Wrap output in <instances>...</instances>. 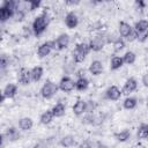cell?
<instances>
[{
  "label": "cell",
  "mask_w": 148,
  "mask_h": 148,
  "mask_svg": "<svg viewBox=\"0 0 148 148\" xmlns=\"http://www.w3.org/2000/svg\"><path fill=\"white\" fill-rule=\"evenodd\" d=\"M47 25H49L47 15H46V12H43L40 15L35 17V20L32 22V32L38 37L46 30Z\"/></svg>",
  "instance_id": "1"
},
{
  "label": "cell",
  "mask_w": 148,
  "mask_h": 148,
  "mask_svg": "<svg viewBox=\"0 0 148 148\" xmlns=\"http://www.w3.org/2000/svg\"><path fill=\"white\" fill-rule=\"evenodd\" d=\"M89 52H90L89 44H87V43H79V44H76L75 49H74L73 52H72L73 61H74L75 64H81V62H83Z\"/></svg>",
  "instance_id": "2"
},
{
  "label": "cell",
  "mask_w": 148,
  "mask_h": 148,
  "mask_svg": "<svg viewBox=\"0 0 148 148\" xmlns=\"http://www.w3.org/2000/svg\"><path fill=\"white\" fill-rule=\"evenodd\" d=\"M58 90H59V86L58 84H56L51 80H46L45 83L43 84L42 89H40V95H42L43 98L50 99V98H52L57 94Z\"/></svg>",
  "instance_id": "3"
},
{
  "label": "cell",
  "mask_w": 148,
  "mask_h": 148,
  "mask_svg": "<svg viewBox=\"0 0 148 148\" xmlns=\"http://www.w3.org/2000/svg\"><path fill=\"white\" fill-rule=\"evenodd\" d=\"M56 49V42L54 40H50V42H45L43 44H40L37 49V54L39 58H44L46 56H49L51 53V51Z\"/></svg>",
  "instance_id": "4"
},
{
  "label": "cell",
  "mask_w": 148,
  "mask_h": 148,
  "mask_svg": "<svg viewBox=\"0 0 148 148\" xmlns=\"http://www.w3.org/2000/svg\"><path fill=\"white\" fill-rule=\"evenodd\" d=\"M58 86H59V89H60L61 91H64V92H69V91H72V90L75 89V81H74L72 77H69V76H64V77H61V80L59 81Z\"/></svg>",
  "instance_id": "5"
},
{
  "label": "cell",
  "mask_w": 148,
  "mask_h": 148,
  "mask_svg": "<svg viewBox=\"0 0 148 148\" xmlns=\"http://www.w3.org/2000/svg\"><path fill=\"white\" fill-rule=\"evenodd\" d=\"M105 43H106V40H105V37H104V36H102V35L95 36V37L89 42L90 51H95V52L101 51V50L104 47Z\"/></svg>",
  "instance_id": "6"
},
{
  "label": "cell",
  "mask_w": 148,
  "mask_h": 148,
  "mask_svg": "<svg viewBox=\"0 0 148 148\" xmlns=\"http://www.w3.org/2000/svg\"><path fill=\"white\" fill-rule=\"evenodd\" d=\"M17 94V86L15 83H8L3 90H2V96H1V102H3L6 98H13Z\"/></svg>",
  "instance_id": "7"
},
{
  "label": "cell",
  "mask_w": 148,
  "mask_h": 148,
  "mask_svg": "<svg viewBox=\"0 0 148 148\" xmlns=\"http://www.w3.org/2000/svg\"><path fill=\"white\" fill-rule=\"evenodd\" d=\"M136 88H138V82H136V80H135L134 77H130V79L126 80V82H125V84H124V87H123V89H121V94L128 96L131 92L135 91Z\"/></svg>",
  "instance_id": "8"
},
{
  "label": "cell",
  "mask_w": 148,
  "mask_h": 148,
  "mask_svg": "<svg viewBox=\"0 0 148 148\" xmlns=\"http://www.w3.org/2000/svg\"><path fill=\"white\" fill-rule=\"evenodd\" d=\"M121 95V90L117 86H110L105 91V97L110 101H118Z\"/></svg>",
  "instance_id": "9"
},
{
  "label": "cell",
  "mask_w": 148,
  "mask_h": 148,
  "mask_svg": "<svg viewBox=\"0 0 148 148\" xmlns=\"http://www.w3.org/2000/svg\"><path fill=\"white\" fill-rule=\"evenodd\" d=\"M54 42H56V49L61 51V50H65L69 45L71 39H69V36L67 34H61L57 37V39Z\"/></svg>",
  "instance_id": "10"
},
{
  "label": "cell",
  "mask_w": 148,
  "mask_h": 148,
  "mask_svg": "<svg viewBox=\"0 0 148 148\" xmlns=\"http://www.w3.org/2000/svg\"><path fill=\"white\" fill-rule=\"evenodd\" d=\"M65 24L68 29H74L77 27L79 24V18H77V15L74 13V12H69L66 14L65 16Z\"/></svg>",
  "instance_id": "11"
},
{
  "label": "cell",
  "mask_w": 148,
  "mask_h": 148,
  "mask_svg": "<svg viewBox=\"0 0 148 148\" xmlns=\"http://www.w3.org/2000/svg\"><path fill=\"white\" fill-rule=\"evenodd\" d=\"M17 81L18 83L23 84V86H27L29 84L32 80H31V73L29 69L27 68H21V71L18 72V75H17Z\"/></svg>",
  "instance_id": "12"
},
{
  "label": "cell",
  "mask_w": 148,
  "mask_h": 148,
  "mask_svg": "<svg viewBox=\"0 0 148 148\" xmlns=\"http://www.w3.org/2000/svg\"><path fill=\"white\" fill-rule=\"evenodd\" d=\"M88 69H89V72H90L91 75L97 76V75L102 74V72H103V64L99 60H94L89 65V68Z\"/></svg>",
  "instance_id": "13"
},
{
  "label": "cell",
  "mask_w": 148,
  "mask_h": 148,
  "mask_svg": "<svg viewBox=\"0 0 148 148\" xmlns=\"http://www.w3.org/2000/svg\"><path fill=\"white\" fill-rule=\"evenodd\" d=\"M86 109H87V102L83 99H77L76 103L73 105V112L75 116H81L86 113Z\"/></svg>",
  "instance_id": "14"
},
{
  "label": "cell",
  "mask_w": 148,
  "mask_h": 148,
  "mask_svg": "<svg viewBox=\"0 0 148 148\" xmlns=\"http://www.w3.org/2000/svg\"><path fill=\"white\" fill-rule=\"evenodd\" d=\"M34 126V121L29 117H23L18 120V128L22 131H29Z\"/></svg>",
  "instance_id": "15"
},
{
  "label": "cell",
  "mask_w": 148,
  "mask_h": 148,
  "mask_svg": "<svg viewBox=\"0 0 148 148\" xmlns=\"http://www.w3.org/2000/svg\"><path fill=\"white\" fill-rule=\"evenodd\" d=\"M89 87V81L86 76H79L77 80L75 81V89H77L79 91H84L87 90Z\"/></svg>",
  "instance_id": "16"
},
{
  "label": "cell",
  "mask_w": 148,
  "mask_h": 148,
  "mask_svg": "<svg viewBox=\"0 0 148 148\" xmlns=\"http://www.w3.org/2000/svg\"><path fill=\"white\" fill-rule=\"evenodd\" d=\"M3 136L6 139H8L9 141H16V140L20 139L21 135H20V132L15 127H9V128H7V131L3 134Z\"/></svg>",
  "instance_id": "17"
},
{
  "label": "cell",
  "mask_w": 148,
  "mask_h": 148,
  "mask_svg": "<svg viewBox=\"0 0 148 148\" xmlns=\"http://www.w3.org/2000/svg\"><path fill=\"white\" fill-rule=\"evenodd\" d=\"M138 35L140 34H145V32H148V21L147 20H140L135 23L134 28H133Z\"/></svg>",
  "instance_id": "18"
},
{
  "label": "cell",
  "mask_w": 148,
  "mask_h": 148,
  "mask_svg": "<svg viewBox=\"0 0 148 148\" xmlns=\"http://www.w3.org/2000/svg\"><path fill=\"white\" fill-rule=\"evenodd\" d=\"M132 31H133V28H132L127 22L121 21V22L119 23V34H120V36H121V37L126 38V37H127Z\"/></svg>",
  "instance_id": "19"
},
{
  "label": "cell",
  "mask_w": 148,
  "mask_h": 148,
  "mask_svg": "<svg viewBox=\"0 0 148 148\" xmlns=\"http://www.w3.org/2000/svg\"><path fill=\"white\" fill-rule=\"evenodd\" d=\"M124 64H125V62H124L123 57L113 56V57L111 58V61H110V68H111L112 71H117V69H119L120 67H123Z\"/></svg>",
  "instance_id": "20"
},
{
  "label": "cell",
  "mask_w": 148,
  "mask_h": 148,
  "mask_svg": "<svg viewBox=\"0 0 148 148\" xmlns=\"http://www.w3.org/2000/svg\"><path fill=\"white\" fill-rule=\"evenodd\" d=\"M30 73H31V80H32L34 82H38V81L42 79L43 74H44V71H43V67H40V66H35L34 68L30 69Z\"/></svg>",
  "instance_id": "21"
},
{
  "label": "cell",
  "mask_w": 148,
  "mask_h": 148,
  "mask_svg": "<svg viewBox=\"0 0 148 148\" xmlns=\"http://www.w3.org/2000/svg\"><path fill=\"white\" fill-rule=\"evenodd\" d=\"M51 110H52V112H53L54 117L59 118V117H62V116L65 114V112H66V105H65L64 103L59 102V103L54 104V105H53V108H52Z\"/></svg>",
  "instance_id": "22"
},
{
  "label": "cell",
  "mask_w": 148,
  "mask_h": 148,
  "mask_svg": "<svg viewBox=\"0 0 148 148\" xmlns=\"http://www.w3.org/2000/svg\"><path fill=\"white\" fill-rule=\"evenodd\" d=\"M13 16H14V13L10 9H8L7 7L1 5V7H0V20H1V22H6L7 20H9Z\"/></svg>",
  "instance_id": "23"
},
{
  "label": "cell",
  "mask_w": 148,
  "mask_h": 148,
  "mask_svg": "<svg viewBox=\"0 0 148 148\" xmlns=\"http://www.w3.org/2000/svg\"><path fill=\"white\" fill-rule=\"evenodd\" d=\"M136 104H138V99L135 97H131V96H127L123 102V106L126 110H133L136 106Z\"/></svg>",
  "instance_id": "24"
},
{
  "label": "cell",
  "mask_w": 148,
  "mask_h": 148,
  "mask_svg": "<svg viewBox=\"0 0 148 148\" xmlns=\"http://www.w3.org/2000/svg\"><path fill=\"white\" fill-rule=\"evenodd\" d=\"M53 118H54V114H53L52 110H46L45 112L42 113L39 120H40V124H43V125H47V124H50V123L53 120Z\"/></svg>",
  "instance_id": "25"
},
{
  "label": "cell",
  "mask_w": 148,
  "mask_h": 148,
  "mask_svg": "<svg viewBox=\"0 0 148 148\" xmlns=\"http://www.w3.org/2000/svg\"><path fill=\"white\" fill-rule=\"evenodd\" d=\"M136 135H138V139L148 140V124H141L138 128Z\"/></svg>",
  "instance_id": "26"
},
{
  "label": "cell",
  "mask_w": 148,
  "mask_h": 148,
  "mask_svg": "<svg viewBox=\"0 0 148 148\" xmlns=\"http://www.w3.org/2000/svg\"><path fill=\"white\" fill-rule=\"evenodd\" d=\"M130 136H131V132L128 130H123V131H120V132H118V133L114 134V139L117 141H119V142L127 141L130 139Z\"/></svg>",
  "instance_id": "27"
},
{
  "label": "cell",
  "mask_w": 148,
  "mask_h": 148,
  "mask_svg": "<svg viewBox=\"0 0 148 148\" xmlns=\"http://www.w3.org/2000/svg\"><path fill=\"white\" fill-rule=\"evenodd\" d=\"M74 145H75V139L73 135H66L60 140V146L62 147H72Z\"/></svg>",
  "instance_id": "28"
},
{
  "label": "cell",
  "mask_w": 148,
  "mask_h": 148,
  "mask_svg": "<svg viewBox=\"0 0 148 148\" xmlns=\"http://www.w3.org/2000/svg\"><path fill=\"white\" fill-rule=\"evenodd\" d=\"M123 59H124V62H125L126 65H132V64L135 62L136 56H135L134 52H132V51H127V52L123 56Z\"/></svg>",
  "instance_id": "29"
},
{
  "label": "cell",
  "mask_w": 148,
  "mask_h": 148,
  "mask_svg": "<svg viewBox=\"0 0 148 148\" xmlns=\"http://www.w3.org/2000/svg\"><path fill=\"white\" fill-rule=\"evenodd\" d=\"M125 47V42L121 38H118L117 40L113 42V51L114 52H120Z\"/></svg>",
  "instance_id": "30"
},
{
  "label": "cell",
  "mask_w": 148,
  "mask_h": 148,
  "mask_svg": "<svg viewBox=\"0 0 148 148\" xmlns=\"http://www.w3.org/2000/svg\"><path fill=\"white\" fill-rule=\"evenodd\" d=\"M95 109H96V104H95L94 101H89V102H87V109H86V112H88V113H92V112L95 111Z\"/></svg>",
  "instance_id": "31"
},
{
  "label": "cell",
  "mask_w": 148,
  "mask_h": 148,
  "mask_svg": "<svg viewBox=\"0 0 148 148\" xmlns=\"http://www.w3.org/2000/svg\"><path fill=\"white\" fill-rule=\"evenodd\" d=\"M40 2H42V0H31V1L29 2V3H30V9L34 10V9L38 8L39 5H40Z\"/></svg>",
  "instance_id": "32"
},
{
  "label": "cell",
  "mask_w": 148,
  "mask_h": 148,
  "mask_svg": "<svg viewBox=\"0 0 148 148\" xmlns=\"http://www.w3.org/2000/svg\"><path fill=\"white\" fill-rule=\"evenodd\" d=\"M126 39H127L128 42H133L134 39H138V34H136V31L133 29V31H132V32L126 37Z\"/></svg>",
  "instance_id": "33"
},
{
  "label": "cell",
  "mask_w": 148,
  "mask_h": 148,
  "mask_svg": "<svg viewBox=\"0 0 148 148\" xmlns=\"http://www.w3.org/2000/svg\"><path fill=\"white\" fill-rule=\"evenodd\" d=\"M7 64H8V60H7L6 56H2V57H1V60H0L1 69H5V68H6V66H7Z\"/></svg>",
  "instance_id": "34"
},
{
  "label": "cell",
  "mask_w": 148,
  "mask_h": 148,
  "mask_svg": "<svg viewBox=\"0 0 148 148\" xmlns=\"http://www.w3.org/2000/svg\"><path fill=\"white\" fill-rule=\"evenodd\" d=\"M65 1L69 6H76V5H79L81 2V0H65Z\"/></svg>",
  "instance_id": "35"
},
{
  "label": "cell",
  "mask_w": 148,
  "mask_h": 148,
  "mask_svg": "<svg viewBox=\"0 0 148 148\" xmlns=\"http://www.w3.org/2000/svg\"><path fill=\"white\" fill-rule=\"evenodd\" d=\"M142 83H143V86H145V87H147V88H148V73H147V74H145V75L142 76Z\"/></svg>",
  "instance_id": "36"
},
{
  "label": "cell",
  "mask_w": 148,
  "mask_h": 148,
  "mask_svg": "<svg viewBox=\"0 0 148 148\" xmlns=\"http://www.w3.org/2000/svg\"><path fill=\"white\" fill-rule=\"evenodd\" d=\"M24 1H25V2H30L31 0H24Z\"/></svg>",
  "instance_id": "37"
},
{
  "label": "cell",
  "mask_w": 148,
  "mask_h": 148,
  "mask_svg": "<svg viewBox=\"0 0 148 148\" xmlns=\"http://www.w3.org/2000/svg\"><path fill=\"white\" fill-rule=\"evenodd\" d=\"M147 106H148V98H147Z\"/></svg>",
  "instance_id": "38"
},
{
  "label": "cell",
  "mask_w": 148,
  "mask_h": 148,
  "mask_svg": "<svg viewBox=\"0 0 148 148\" xmlns=\"http://www.w3.org/2000/svg\"><path fill=\"white\" fill-rule=\"evenodd\" d=\"M98 1H101V0H98Z\"/></svg>",
  "instance_id": "39"
}]
</instances>
